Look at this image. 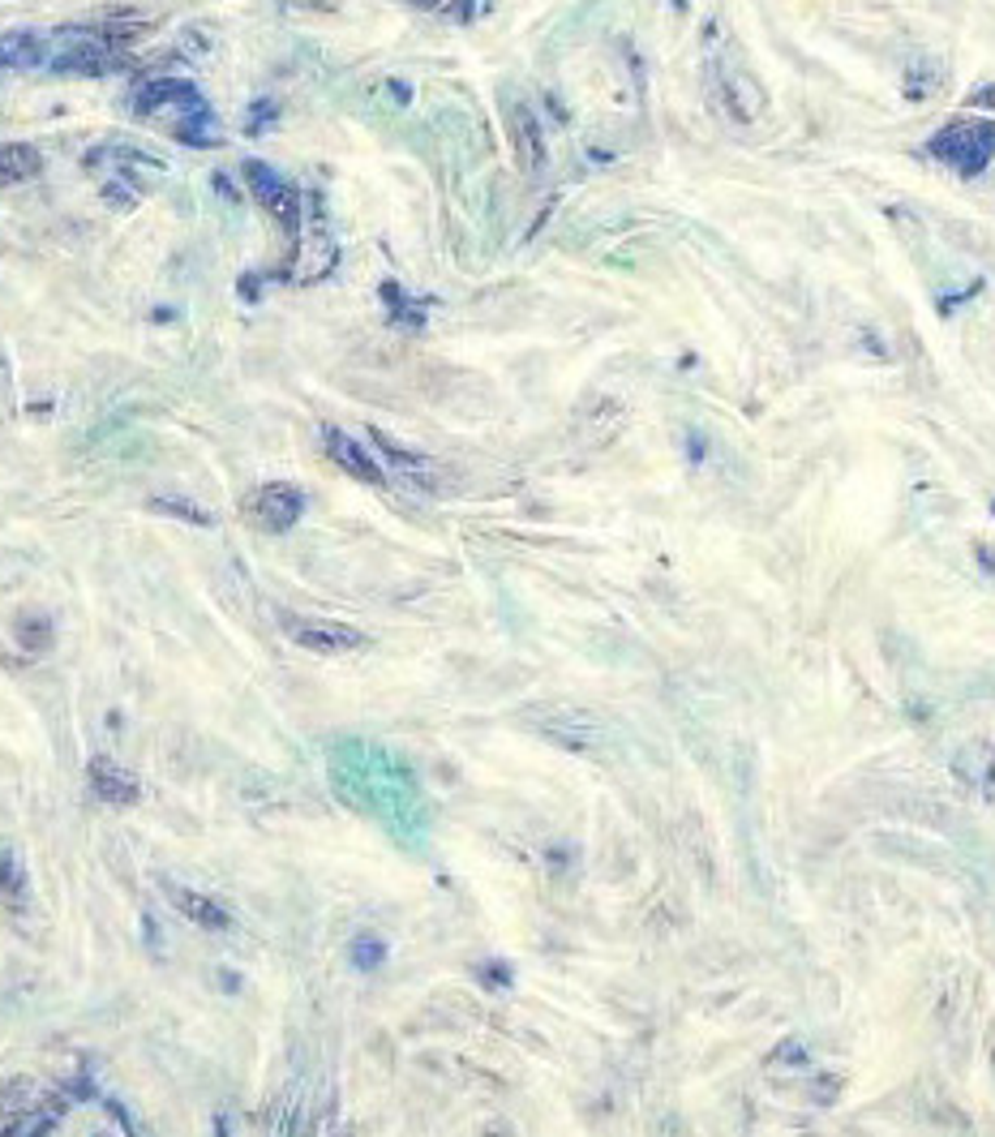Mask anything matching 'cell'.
<instances>
[{
    "label": "cell",
    "mask_w": 995,
    "mask_h": 1137,
    "mask_svg": "<svg viewBox=\"0 0 995 1137\" xmlns=\"http://www.w3.org/2000/svg\"><path fill=\"white\" fill-rule=\"evenodd\" d=\"M931 155H939L957 172L974 176V172L987 168V159L995 155V125L992 121H953L948 130H939L931 138Z\"/></svg>",
    "instance_id": "obj_1"
},
{
    "label": "cell",
    "mask_w": 995,
    "mask_h": 1137,
    "mask_svg": "<svg viewBox=\"0 0 995 1137\" xmlns=\"http://www.w3.org/2000/svg\"><path fill=\"white\" fill-rule=\"evenodd\" d=\"M245 185L254 190V198L267 207V211L275 215V223L280 228H287V232H296L300 228V219H305V211H300V194L287 185V181H280V172L275 168H267L262 159H245Z\"/></svg>",
    "instance_id": "obj_2"
},
{
    "label": "cell",
    "mask_w": 995,
    "mask_h": 1137,
    "mask_svg": "<svg viewBox=\"0 0 995 1137\" xmlns=\"http://www.w3.org/2000/svg\"><path fill=\"white\" fill-rule=\"evenodd\" d=\"M116 65H121V52L112 48V39H103L95 30H65V48L52 61L57 73H108Z\"/></svg>",
    "instance_id": "obj_3"
},
{
    "label": "cell",
    "mask_w": 995,
    "mask_h": 1137,
    "mask_svg": "<svg viewBox=\"0 0 995 1137\" xmlns=\"http://www.w3.org/2000/svg\"><path fill=\"white\" fill-rule=\"evenodd\" d=\"M287 636L300 644V648H314V652H348V648H360V632L344 627V623H327V619H292V623H287Z\"/></svg>",
    "instance_id": "obj_4"
},
{
    "label": "cell",
    "mask_w": 995,
    "mask_h": 1137,
    "mask_svg": "<svg viewBox=\"0 0 995 1137\" xmlns=\"http://www.w3.org/2000/svg\"><path fill=\"white\" fill-rule=\"evenodd\" d=\"M159 108H207V99L198 95V86L189 77H155L138 90V112H159Z\"/></svg>",
    "instance_id": "obj_5"
},
{
    "label": "cell",
    "mask_w": 995,
    "mask_h": 1137,
    "mask_svg": "<svg viewBox=\"0 0 995 1137\" xmlns=\"http://www.w3.org/2000/svg\"><path fill=\"white\" fill-rule=\"evenodd\" d=\"M254 515H258V524L284 533V528L296 524V515H300V494H296L292 486H262L258 498H254Z\"/></svg>",
    "instance_id": "obj_6"
},
{
    "label": "cell",
    "mask_w": 995,
    "mask_h": 1137,
    "mask_svg": "<svg viewBox=\"0 0 995 1137\" xmlns=\"http://www.w3.org/2000/svg\"><path fill=\"white\" fill-rule=\"evenodd\" d=\"M327 455L344 468V473H353L356 481H369V486H382V468L373 464V455L369 451H360L348 433H340V429H327Z\"/></svg>",
    "instance_id": "obj_7"
},
{
    "label": "cell",
    "mask_w": 995,
    "mask_h": 1137,
    "mask_svg": "<svg viewBox=\"0 0 995 1137\" xmlns=\"http://www.w3.org/2000/svg\"><path fill=\"white\" fill-rule=\"evenodd\" d=\"M48 61V39L35 30H4L0 35V65L4 70H35Z\"/></svg>",
    "instance_id": "obj_8"
},
{
    "label": "cell",
    "mask_w": 995,
    "mask_h": 1137,
    "mask_svg": "<svg viewBox=\"0 0 995 1137\" xmlns=\"http://www.w3.org/2000/svg\"><path fill=\"white\" fill-rule=\"evenodd\" d=\"M44 172V155L26 143H0V185H17Z\"/></svg>",
    "instance_id": "obj_9"
},
{
    "label": "cell",
    "mask_w": 995,
    "mask_h": 1137,
    "mask_svg": "<svg viewBox=\"0 0 995 1137\" xmlns=\"http://www.w3.org/2000/svg\"><path fill=\"white\" fill-rule=\"evenodd\" d=\"M90 785H95V794L108 798V803H134V798H138V782H134L125 769H116L112 760H95V765H90Z\"/></svg>",
    "instance_id": "obj_10"
},
{
    "label": "cell",
    "mask_w": 995,
    "mask_h": 1137,
    "mask_svg": "<svg viewBox=\"0 0 995 1137\" xmlns=\"http://www.w3.org/2000/svg\"><path fill=\"white\" fill-rule=\"evenodd\" d=\"M511 130H515V150H519V163L532 172V168H541V159H545V146H541V125H537V117L519 103L515 112H511Z\"/></svg>",
    "instance_id": "obj_11"
},
{
    "label": "cell",
    "mask_w": 995,
    "mask_h": 1137,
    "mask_svg": "<svg viewBox=\"0 0 995 1137\" xmlns=\"http://www.w3.org/2000/svg\"><path fill=\"white\" fill-rule=\"evenodd\" d=\"M176 138H181L185 146H219L211 108H198L189 121H181V125H176Z\"/></svg>",
    "instance_id": "obj_12"
},
{
    "label": "cell",
    "mask_w": 995,
    "mask_h": 1137,
    "mask_svg": "<svg viewBox=\"0 0 995 1137\" xmlns=\"http://www.w3.org/2000/svg\"><path fill=\"white\" fill-rule=\"evenodd\" d=\"M176 902H181V910H185V915H189L194 924L211 927V931H219V927H228V910H223V906H214L211 897H198V893H181Z\"/></svg>",
    "instance_id": "obj_13"
},
{
    "label": "cell",
    "mask_w": 995,
    "mask_h": 1137,
    "mask_svg": "<svg viewBox=\"0 0 995 1137\" xmlns=\"http://www.w3.org/2000/svg\"><path fill=\"white\" fill-rule=\"evenodd\" d=\"M159 511H181L189 524H207V511H194V506H181V502H155Z\"/></svg>",
    "instance_id": "obj_14"
},
{
    "label": "cell",
    "mask_w": 995,
    "mask_h": 1137,
    "mask_svg": "<svg viewBox=\"0 0 995 1137\" xmlns=\"http://www.w3.org/2000/svg\"><path fill=\"white\" fill-rule=\"evenodd\" d=\"M413 4H421V9H442L446 0H413Z\"/></svg>",
    "instance_id": "obj_15"
}]
</instances>
